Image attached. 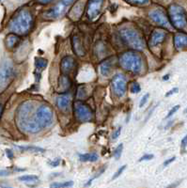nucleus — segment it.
<instances>
[{"instance_id": "a18cd8bd", "label": "nucleus", "mask_w": 187, "mask_h": 188, "mask_svg": "<svg viewBox=\"0 0 187 188\" xmlns=\"http://www.w3.org/2000/svg\"><path fill=\"white\" fill-rule=\"evenodd\" d=\"M0 1H1V0H0Z\"/></svg>"}, {"instance_id": "f03ea898", "label": "nucleus", "mask_w": 187, "mask_h": 188, "mask_svg": "<svg viewBox=\"0 0 187 188\" xmlns=\"http://www.w3.org/2000/svg\"><path fill=\"white\" fill-rule=\"evenodd\" d=\"M33 26V16L26 9L18 11L9 24V29L18 35H26L31 30Z\"/></svg>"}, {"instance_id": "6e6552de", "label": "nucleus", "mask_w": 187, "mask_h": 188, "mask_svg": "<svg viewBox=\"0 0 187 188\" xmlns=\"http://www.w3.org/2000/svg\"><path fill=\"white\" fill-rule=\"evenodd\" d=\"M74 114L75 118L80 122H88L93 119V112L89 107V105L82 102L74 103Z\"/></svg>"}, {"instance_id": "7c9ffc66", "label": "nucleus", "mask_w": 187, "mask_h": 188, "mask_svg": "<svg viewBox=\"0 0 187 188\" xmlns=\"http://www.w3.org/2000/svg\"><path fill=\"white\" fill-rule=\"evenodd\" d=\"M148 97H150V94H148V93H147V94H145V95L143 96L141 101H140V103H139V107H144V104L147 103Z\"/></svg>"}, {"instance_id": "f257e3e1", "label": "nucleus", "mask_w": 187, "mask_h": 188, "mask_svg": "<svg viewBox=\"0 0 187 188\" xmlns=\"http://www.w3.org/2000/svg\"><path fill=\"white\" fill-rule=\"evenodd\" d=\"M37 107V103L33 101H26L18 107L16 123L21 131L28 134H36L41 130L36 119Z\"/></svg>"}, {"instance_id": "4c0bfd02", "label": "nucleus", "mask_w": 187, "mask_h": 188, "mask_svg": "<svg viewBox=\"0 0 187 188\" xmlns=\"http://www.w3.org/2000/svg\"><path fill=\"white\" fill-rule=\"evenodd\" d=\"M11 174V171L9 170H5V169H0V177L3 176H8Z\"/></svg>"}, {"instance_id": "2eb2a0df", "label": "nucleus", "mask_w": 187, "mask_h": 188, "mask_svg": "<svg viewBox=\"0 0 187 188\" xmlns=\"http://www.w3.org/2000/svg\"><path fill=\"white\" fill-rule=\"evenodd\" d=\"M71 98L69 95H61L56 99V107L60 109L61 111L66 112L70 107Z\"/></svg>"}, {"instance_id": "b1692460", "label": "nucleus", "mask_w": 187, "mask_h": 188, "mask_svg": "<svg viewBox=\"0 0 187 188\" xmlns=\"http://www.w3.org/2000/svg\"><path fill=\"white\" fill-rule=\"evenodd\" d=\"M21 151H26V152H44V150L39 147H34V146H27V147H18Z\"/></svg>"}, {"instance_id": "6ab92c4d", "label": "nucleus", "mask_w": 187, "mask_h": 188, "mask_svg": "<svg viewBox=\"0 0 187 188\" xmlns=\"http://www.w3.org/2000/svg\"><path fill=\"white\" fill-rule=\"evenodd\" d=\"M73 46L74 52L77 54L78 56H84L85 55V49L82 45V42H81L80 39L78 37L74 36L73 39Z\"/></svg>"}, {"instance_id": "f704fd0d", "label": "nucleus", "mask_w": 187, "mask_h": 188, "mask_svg": "<svg viewBox=\"0 0 187 188\" xmlns=\"http://www.w3.org/2000/svg\"><path fill=\"white\" fill-rule=\"evenodd\" d=\"M121 128L118 127L116 131H115L112 134V139H114V140H116V139H118V137H119V134H121Z\"/></svg>"}, {"instance_id": "dca6fc26", "label": "nucleus", "mask_w": 187, "mask_h": 188, "mask_svg": "<svg viewBox=\"0 0 187 188\" xmlns=\"http://www.w3.org/2000/svg\"><path fill=\"white\" fill-rule=\"evenodd\" d=\"M20 42V37H19L18 34H15V33H9V34L6 37V41H5V43H6V46L8 49H13L15 48L18 43Z\"/></svg>"}, {"instance_id": "e433bc0d", "label": "nucleus", "mask_w": 187, "mask_h": 188, "mask_svg": "<svg viewBox=\"0 0 187 188\" xmlns=\"http://www.w3.org/2000/svg\"><path fill=\"white\" fill-rule=\"evenodd\" d=\"M178 91H179V89H178V88H174V89H172L170 91H168V92H167V93L166 94V97H168V96H170V95H172V94L177 93Z\"/></svg>"}, {"instance_id": "bb28decb", "label": "nucleus", "mask_w": 187, "mask_h": 188, "mask_svg": "<svg viewBox=\"0 0 187 188\" xmlns=\"http://www.w3.org/2000/svg\"><path fill=\"white\" fill-rule=\"evenodd\" d=\"M122 149H123V145L122 144H119V145L116 148V150L114 151V156L116 159H118L121 155V152H122Z\"/></svg>"}, {"instance_id": "9d476101", "label": "nucleus", "mask_w": 187, "mask_h": 188, "mask_svg": "<svg viewBox=\"0 0 187 188\" xmlns=\"http://www.w3.org/2000/svg\"><path fill=\"white\" fill-rule=\"evenodd\" d=\"M148 16L151 20L157 25H159L163 27H166L167 29H171V25L168 17H167L166 13L164 9H155L148 13Z\"/></svg>"}, {"instance_id": "ddd939ff", "label": "nucleus", "mask_w": 187, "mask_h": 188, "mask_svg": "<svg viewBox=\"0 0 187 188\" xmlns=\"http://www.w3.org/2000/svg\"><path fill=\"white\" fill-rule=\"evenodd\" d=\"M166 36V32L165 30L161 29H155L151 33V39H150V43L151 46H157L164 41L165 38Z\"/></svg>"}, {"instance_id": "c03bdc74", "label": "nucleus", "mask_w": 187, "mask_h": 188, "mask_svg": "<svg viewBox=\"0 0 187 188\" xmlns=\"http://www.w3.org/2000/svg\"><path fill=\"white\" fill-rule=\"evenodd\" d=\"M186 112H187V109H186Z\"/></svg>"}, {"instance_id": "20e7f679", "label": "nucleus", "mask_w": 187, "mask_h": 188, "mask_svg": "<svg viewBox=\"0 0 187 188\" xmlns=\"http://www.w3.org/2000/svg\"><path fill=\"white\" fill-rule=\"evenodd\" d=\"M119 63L126 71L138 74L142 70L143 59L140 55L133 52H126L119 57Z\"/></svg>"}, {"instance_id": "ea45409f", "label": "nucleus", "mask_w": 187, "mask_h": 188, "mask_svg": "<svg viewBox=\"0 0 187 188\" xmlns=\"http://www.w3.org/2000/svg\"><path fill=\"white\" fill-rule=\"evenodd\" d=\"M6 154H7V156L9 157V159H12L13 158V152H12V151L7 150L6 151Z\"/></svg>"}, {"instance_id": "0eeeda50", "label": "nucleus", "mask_w": 187, "mask_h": 188, "mask_svg": "<svg viewBox=\"0 0 187 188\" xmlns=\"http://www.w3.org/2000/svg\"><path fill=\"white\" fill-rule=\"evenodd\" d=\"M36 119L41 129L51 126L54 122V112L47 104H40L37 107Z\"/></svg>"}, {"instance_id": "39448f33", "label": "nucleus", "mask_w": 187, "mask_h": 188, "mask_svg": "<svg viewBox=\"0 0 187 188\" xmlns=\"http://www.w3.org/2000/svg\"><path fill=\"white\" fill-rule=\"evenodd\" d=\"M168 17L171 25L177 29H184L187 26V15L183 7L172 4L168 8Z\"/></svg>"}, {"instance_id": "4468645a", "label": "nucleus", "mask_w": 187, "mask_h": 188, "mask_svg": "<svg viewBox=\"0 0 187 188\" xmlns=\"http://www.w3.org/2000/svg\"><path fill=\"white\" fill-rule=\"evenodd\" d=\"M174 46L177 50L187 48V35L183 33H177L174 36Z\"/></svg>"}, {"instance_id": "c756f323", "label": "nucleus", "mask_w": 187, "mask_h": 188, "mask_svg": "<svg viewBox=\"0 0 187 188\" xmlns=\"http://www.w3.org/2000/svg\"><path fill=\"white\" fill-rule=\"evenodd\" d=\"M128 1L136 5H146L148 3V0H128Z\"/></svg>"}, {"instance_id": "72a5a7b5", "label": "nucleus", "mask_w": 187, "mask_h": 188, "mask_svg": "<svg viewBox=\"0 0 187 188\" xmlns=\"http://www.w3.org/2000/svg\"><path fill=\"white\" fill-rule=\"evenodd\" d=\"M153 157H154V156H153V154H146V155L142 156L139 159V162H142V161H150V160H151Z\"/></svg>"}, {"instance_id": "79ce46f5", "label": "nucleus", "mask_w": 187, "mask_h": 188, "mask_svg": "<svg viewBox=\"0 0 187 188\" xmlns=\"http://www.w3.org/2000/svg\"><path fill=\"white\" fill-rule=\"evenodd\" d=\"M2 113H3V105H2V104H0V118H1Z\"/></svg>"}, {"instance_id": "4be33fe9", "label": "nucleus", "mask_w": 187, "mask_h": 188, "mask_svg": "<svg viewBox=\"0 0 187 188\" xmlns=\"http://www.w3.org/2000/svg\"><path fill=\"white\" fill-rule=\"evenodd\" d=\"M48 65V61L45 59H42V57H37L35 59V66L38 70H42L46 68Z\"/></svg>"}, {"instance_id": "412c9836", "label": "nucleus", "mask_w": 187, "mask_h": 188, "mask_svg": "<svg viewBox=\"0 0 187 188\" xmlns=\"http://www.w3.org/2000/svg\"><path fill=\"white\" fill-rule=\"evenodd\" d=\"M79 158L82 162H96L99 159V155L95 152L85 153V154H80Z\"/></svg>"}, {"instance_id": "37998d69", "label": "nucleus", "mask_w": 187, "mask_h": 188, "mask_svg": "<svg viewBox=\"0 0 187 188\" xmlns=\"http://www.w3.org/2000/svg\"><path fill=\"white\" fill-rule=\"evenodd\" d=\"M164 80H168L169 79V74H166V75H165V77L164 78H163Z\"/></svg>"}, {"instance_id": "393cba45", "label": "nucleus", "mask_w": 187, "mask_h": 188, "mask_svg": "<svg viewBox=\"0 0 187 188\" xmlns=\"http://www.w3.org/2000/svg\"><path fill=\"white\" fill-rule=\"evenodd\" d=\"M74 185V182H54L50 186L51 187H71Z\"/></svg>"}, {"instance_id": "1a4fd4ad", "label": "nucleus", "mask_w": 187, "mask_h": 188, "mask_svg": "<svg viewBox=\"0 0 187 188\" xmlns=\"http://www.w3.org/2000/svg\"><path fill=\"white\" fill-rule=\"evenodd\" d=\"M112 90L114 94L118 98H121L125 95L127 91V82L125 76L121 74H116L112 79L111 82Z\"/></svg>"}, {"instance_id": "5701e85b", "label": "nucleus", "mask_w": 187, "mask_h": 188, "mask_svg": "<svg viewBox=\"0 0 187 188\" xmlns=\"http://www.w3.org/2000/svg\"><path fill=\"white\" fill-rule=\"evenodd\" d=\"M19 181L26 182H34L39 180V177L36 175H24L18 178Z\"/></svg>"}, {"instance_id": "2f4dec72", "label": "nucleus", "mask_w": 187, "mask_h": 188, "mask_svg": "<svg viewBox=\"0 0 187 188\" xmlns=\"http://www.w3.org/2000/svg\"><path fill=\"white\" fill-rule=\"evenodd\" d=\"M74 1H75V0H60L59 2H60L62 5H63V6H65L67 9H68Z\"/></svg>"}, {"instance_id": "cd10ccee", "label": "nucleus", "mask_w": 187, "mask_h": 188, "mask_svg": "<svg viewBox=\"0 0 187 188\" xmlns=\"http://www.w3.org/2000/svg\"><path fill=\"white\" fill-rule=\"evenodd\" d=\"M125 168H126V165H124V166H122L121 167H119L118 169L117 170V172L115 173V175L113 176V178H112V179H113V180H114V179H117L118 177H119V176H121V173H122L124 170H125Z\"/></svg>"}, {"instance_id": "9b49d317", "label": "nucleus", "mask_w": 187, "mask_h": 188, "mask_svg": "<svg viewBox=\"0 0 187 188\" xmlns=\"http://www.w3.org/2000/svg\"><path fill=\"white\" fill-rule=\"evenodd\" d=\"M104 0H89L87 8V13L89 19L96 18L101 11Z\"/></svg>"}, {"instance_id": "473e14b6", "label": "nucleus", "mask_w": 187, "mask_h": 188, "mask_svg": "<svg viewBox=\"0 0 187 188\" xmlns=\"http://www.w3.org/2000/svg\"><path fill=\"white\" fill-rule=\"evenodd\" d=\"M186 147H187V134H186V136L183 138V140H181V151H183V152H185Z\"/></svg>"}, {"instance_id": "a19ab883", "label": "nucleus", "mask_w": 187, "mask_h": 188, "mask_svg": "<svg viewBox=\"0 0 187 188\" xmlns=\"http://www.w3.org/2000/svg\"><path fill=\"white\" fill-rule=\"evenodd\" d=\"M37 1L39 3H41V4H47V3L51 2L52 0H37Z\"/></svg>"}, {"instance_id": "a878e982", "label": "nucleus", "mask_w": 187, "mask_h": 188, "mask_svg": "<svg viewBox=\"0 0 187 188\" xmlns=\"http://www.w3.org/2000/svg\"><path fill=\"white\" fill-rule=\"evenodd\" d=\"M130 90H131L132 93H139L141 91V86H140L139 84L136 83V82H133V83L132 84V86H131Z\"/></svg>"}, {"instance_id": "a211bd4d", "label": "nucleus", "mask_w": 187, "mask_h": 188, "mask_svg": "<svg viewBox=\"0 0 187 188\" xmlns=\"http://www.w3.org/2000/svg\"><path fill=\"white\" fill-rule=\"evenodd\" d=\"M83 9H84V3L82 1H79L71 11L70 17L73 19V20H78L81 16V14L83 12Z\"/></svg>"}, {"instance_id": "423d86ee", "label": "nucleus", "mask_w": 187, "mask_h": 188, "mask_svg": "<svg viewBox=\"0 0 187 188\" xmlns=\"http://www.w3.org/2000/svg\"><path fill=\"white\" fill-rule=\"evenodd\" d=\"M14 78V67L9 59H6L0 64V92L6 89Z\"/></svg>"}, {"instance_id": "58836bf2", "label": "nucleus", "mask_w": 187, "mask_h": 188, "mask_svg": "<svg viewBox=\"0 0 187 188\" xmlns=\"http://www.w3.org/2000/svg\"><path fill=\"white\" fill-rule=\"evenodd\" d=\"M175 159H176V157L174 156V157H171L170 159H168V160H166V161H165V163H164V166L165 167H166V166H168L169 164H171L172 162H174L175 161Z\"/></svg>"}, {"instance_id": "f8f14e48", "label": "nucleus", "mask_w": 187, "mask_h": 188, "mask_svg": "<svg viewBox=\"0 0 187 188\" xmlns=\"http://www.w3.org/2000/svg\"><path fill=\"white\" fill-rule=\"evenodd\" d=\"M75 66V60L73 56H66L61 59L60 63V70L63 74H67L71 73L74 70Z\"/></svg>"}, {"instance_id": "aec40b11", "label": "nucleus", "mask_w": 187, "mask_h": 188, "mask_svg": "<svg viewBox=\"0 0 187 188\" xmlns=\"http://www.w3.org/2000/svg\"><path fill=\"white\" fill-rule=\"evenodd\" d=\"M112 64L109 60H104L100 64V71L103 76H108L111 73Z\"/></svg>"}, {"instance_id": "7ed1b4c3", "label": "nucleus", "mask_w": 187, "mask_h": 188, "mask_svg": "<svg viewBox=\"0 0 187 188\" xmlns=\"http://www.w3.org/2000/svg\"><path fill=\"white\" fill-rule=\"evenodd\" d=\"M122 40L126 44L135 50H142L145 48V41L140 33L132 27H123L119 31Z\"/></svg>"}, {"instance_id": "f3484780", "label": "nucleus", "mask_w": 187, "mask_h": 188, "mask_svg": "<svg viewBox=\"0 0 187 188\" xmlns=\"http://www.w3.org/2000/svg\"><path fill=\"white\" fill-rule=\"evenodd\" d=\"M71 86V82L70 78L66 74H63L59 79V92H66L68 91Z\"/></svg>"}, {"instance_id": "c85d7f7f", "label": "nucleus", "mask_w": 187, "mask_h": 188, "mask_svg": "<svg viewBox=\"0 0 187 188\" xmlns=\"http://www.w3.org/2000/svg\"><path fill=\"white\" fill-rule=\"evenodd\" d=\"M179 109H180V105H175L174 107H172V108L170 109V111L168 112V114H167L166 119H168V118L171 117V116H173V114H175L177 111H178Z\"/></svg>"}, {"instance_id": "c9c22d12", "label": "nucleus", "mask_w": 187, "mask_h": 188, "mask_svg": "<svg viewBox=\"0 0 187 188\" xmlns=\"http://www.w3.org/2000/svg\"><path fill=\"white\" fill-rule=\"evenodd\" d=\"M59 163H60V160H59V158H56L55 161H52V162H49V165L51 167H57L59 165Z\"/></svg>"}]
</instances>
